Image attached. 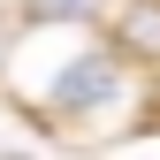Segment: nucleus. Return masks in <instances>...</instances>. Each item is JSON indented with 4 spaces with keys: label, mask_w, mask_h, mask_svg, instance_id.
Listing matches in <instances>:
<instances>
[{
    "label": "nucleus",
    "mask_w": 160,
    "mask_h": 160,
    "mask_svg": "<svg viewBox=\"0 0 160 160\" xmlns=\"http://www.w3.org/2000/svg\"><path fill=\"white\" fill-rule=\"evenodd\" d=\"M137 130H160V76H152V92H145V122Z\"/></svg>",
    "instance_id": "20e7f679"
},
{
    "label": "nucleus",
    "mask_w": 160,
    "mask_h": 160,
    "mask_svg": "<svg viewBox=\"0 0 160 160\" xmlns=\"http://www.w3.org/2000/svg\"><path fill=\"white\" fill-rule=\"evenodd\" d=\"M114 53L160 76V0H114Z\"/></svg>",
    "instance_id": "f03ea898"
},
{
    "label": "nucleus",
    "mask_w": 160,
    "mask_h": 160,
    "mask_svg": "<svg viewBox=\"0 0 160 160\" xmlns=\"http://www.w3.org/2000/svg\"><path fill=\"white\" fill-rule=\"evenodd\" d=\"M114 0H15L23 23H99Z\"/></svg>",
    "instance_id": "7ed1b4c3"
},
{
    "label": "nucleus",
    "mask_w": 160,
    "mask_h": 160,
    "mask_svg": "<svg viewBox=\"0 0 160 160\" xmlns=\"http://www.w3.org/2000/svg\"><path fill=\"white\" fill-rule=\"evenodd\" d=\"M114 92H122V53H114V46H92V53H76V61H61L53 92L38 99V122H46V130H69V122H84V114H107Z\"/></svg>",
    "instance_id": "f257e3e1"
}]
</instances>
